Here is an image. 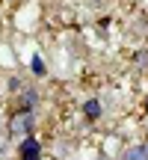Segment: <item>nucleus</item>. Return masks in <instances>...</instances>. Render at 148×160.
Instances as JSON below:
<instances>
[{"instance_id": "1", "label": "nucleus", "mask_w": 148, "mask_h": 160, "mask_svg": "<svg viewBox=\"0 0 148 160\" xmlns=\"http://www.w3.org/2000/svg\"><path fill=\"white\" fill-rule=\"evenodd\" d=\"M39 157H42L39 142H36L33 137H27V139H24V145H21V160H39Z\"/></svg>"}, {"instance_id": "2", "label": "nucleus", "mask_w": 148, "mask_h": 160, "mask_svg": "<svg viewBox=\"0 0 148 160\" xmlns=\"http://www.w3.org/2000/svg\"><path fill=\"white\" fill-rule=\"evenodd\" d=\"M121 160H148V145H139V148H133V151H127Z\"/></svg>"}, {"instance_id": "3", "label": "nucleus", "mask_w": 148, "mask_h": 160, "mask_svg": "<svg viewBox=\"0 0 148 160\" xmlns=\"http://www.w3.org/2000/svg\"><path fill=\"white\" fill-rule=\"evenodd\" d=\"M86 116H89V119H98V116H101V104L98 101H86Z\"/></svg>"}, {"instance_id": "4", "label": "nucleus", "mask_w": 148, "mask_h": 160, "mask_svg": "<svg viewBox=\"0 0 148 160\" xmlns=\"http://www.w3.org/2000/svg\"><path fill=\"white\" fill-rule=\"evenodd\" d=\"M30 68H33V71H36V74H39V77L45 74V62H42L39 57H33V62H30Z\"/></svg>"}, {"instance_id": "5", "label": "nucleus", "mask_w": 148, "mask_h": 160, "mask_svg": "<svg viewBox=\"0 0 148 160\" xmlns=\"http://www.w3.org/2000/svg\"><path fill=\"white\" fill-rule=\"evenodd\" d=\"M145 110H148V107H145Z\"/></svg>"}]
</instances>
